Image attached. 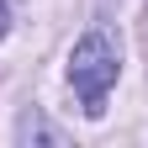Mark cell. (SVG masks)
I'll use <instances>...</instances> for the list:
<instances>
[{
	"label": "cell",
	"instance_id": "cell-2",
	"mask_svg": "<svg viewBox=\"0 0 148 148\" xmlns=\"http://www.w3.org/2000/svg\"><path fill=\"white\" fill-rule=\"evenodd\" d=\"M5 27H11V11H5V0H0V37H5Z\"/></svg>",
	"mask_w": 148,
	"mask_h": 148
},
{
	"label": "cell",
	"instance_id": "cell-1",
	"mask_svg": "<svg viewBox=\"0 0 148 148\" xmlns=\"http://www.w3.org/2000/svg\"><path fill=\"white\" fill-rule=\"evenodd\" d=\"M116 69H122V53L111 42V32H90L74 42V58H69V85L74 95L85 101L90 116H101L106 111V90L116 85Z\"/></svg>",
	"mask_w": 148,
	"mask_h": 148
}]
</instances>
